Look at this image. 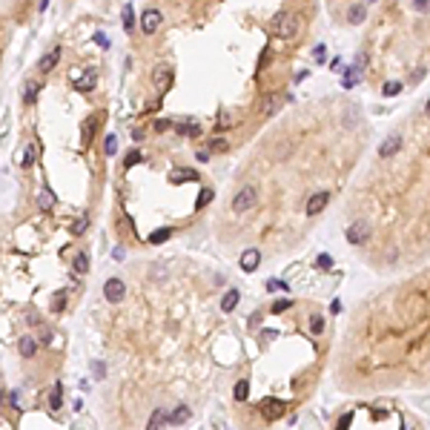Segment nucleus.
<instances>
[{
    "mask_svg": "<svg viewBox=\"0 0 430 430\" xmlns=\"http://www.w3.org/2000/svg\"><path fill=\"white\" fill-rule=\"evenodd\" d=\"M238 299H241V296H238V290H229L227 296L221 299V310H224V313H232V310H235V304H238Z\"/></svg>",
    "mask_w": 430,
    "mask_h": 430,
    "instance_id": "17",
    "label": "nucleus"
},
{
    "mask_svg": "<svg viewBox=\"0 0 430 430\" xmlns=\"http://www.w3.org/2000/svg\"><path fill=\"white\" fill-rule=\"evenodd\" d=\"M281 104H284V95L281 92H275V95H267L261 101V115L264 118H270V115H275L281 109Z\"/></svg>",
    "mask_w": 430,
    "mask_h": 430,
    "instance_id": "8",
    "label": "nucleus"
},
{
    "mask_svg": "<svg viewBox=\"0 0 430 430\" xmlns=\"http://www.w3.org/2000/svg\"><path fill=\"white\" fill-rule=\"evenodd\" d=\"M115 150H118V138L106 135V155H115Z\"/></svg>",
    "mask_w": 430,
    "mask_h": 430,
    "instance_id": "34",
    "label": "nucleus"
},
{
    "mask_svg": "<svg viewBox=\"0 0 430 430\" xmlns=\"http://www.w3.org/2000/svg\"><path fill=\"white\" fill-rule=\"evenodd\" d=\"M316 264L321 267V270H333V258H330L327 253H321V255H318V258H316Z\"/></svg>",
    "mask_w": 430,
    "mask_h": 430,
    "instance_id": "31",
    "label": "nucleus"
},
{
    "mask_svg": "<svg viewBox=\"0 0 430 430\" xmlns=\"http://www.w3.org/2000/svg\"><path fill=\"white\" fill-rule=\"evenodd\" d=\"M132 26H135V15H132V6H126V9H123V29L129 32Z\"/></svg>",
    "mask_w": 430,
    "mask_h": 430,
    "instance_id": "30",
    "label": "nucleus"
},
{
    "mask_svg": "<svg viewBox=\"0 0 430 430\" xmlns=\"http://www.w3.org/2000/svg\"><path fill=\"white\" fill-rule=\"evenodd\" d=\"M83 229H86V215H83L78 224H75V232H83Z\"/></svg>",
    "mask_w": 430,
    "mask_h": 430,
    "instance_id": "42",
    "label": "nucleus"
},
{
    "mask_svg": "<svg viewBox=\"0 0 430 430\" xmlns=\"http://www.w3.org/2000/svg\"><path fill=\"white\" fill-rule=\"evenodd\" d=\"M364 18H367V9H364V3H353L350 9H347V23H353V26L364 23Z\"/></svg>",
    "mask_w": 430,
    "mask_h": 430,
    "instance_id": "11",
    "label": "nucleus"
},
{
    "mask_svg": "<svg viewBox=\"0 0 430 430\" xmlns=\"http://www.w3.org/2000/svg\"><path fill=\"white\" fill-rule=\"evenodd\" d=\"M35 350H37L35 339H32V336H23V339H20V356H23V359H32Z\"/></svg>",
    "mask_w": 430,
    "mask_h": 430,
    "instance_id": "15",
    "label": "nucleus"
},
{
    "mask_svg": "<svg viewBox=\"0 0 430 430\" xmlns=\"http://www.w3.org/2000/svg\"><path fill=\"white\" fill-rule=\"evenodd\" d=\"M350 421H353V416H350V413H347V416H342V421H339V427H347Z\"/></svg>",
    "mask_w": 430,
    "mask_h": 430,
    "instance_id": "43",
    "label": "nucleus"
},
{
    "mask_svg": "<svg viewBox=\"0 0 430 430\" xmlns=\"http://www.w3.org/2000/svg\"><path fill=\"white\" fill-rule=\"evenodd\" d=\"M161 20H164V15H161L158 9H147L144 15H140V29H144L147 35H152V32H158L161 29Z\"/></svg>",
    "mask_w": 430,
    "mask_h": 430,
    "instance_id": "3",
    "label": "nucleus"
},
{
    "mask_svg": "<svg viewBox=\"0 0 430 430\" xmlns=\"http://www.w3.org/2000/svg\"><path fill=\"white\" fill-rule=\"evenodd\" d=\"M258 261H261V253H258V250H247V253H241V270L244 272L258 270Z\"/></svg>",
    "mask_w": 430,
    "mask_h": 430,
    "instance_id": "10",
    "label": "nucleus"
},
{
    "mask_svg": "<svg viewBox=\"0 0 430 430\" xmlns=\"http://www.w3.org/2000/svg\"><path fill=\"white\" fill-rule=\"evenodd\" d=\"M37 95V83H29L26 86V92H23V101H26V104H32V98Z\"/></svg>",
    "mask_w": 430,
    "mask_h": 430,
    "instance_id": "36",
    "label": "nucleus"
},
{
    "mask_svg": "<svg viewBox=\"0 0 430 430\" xmlns=\"http://www.w3.org/2000/svg\"><path fill=\"white\" fill-rule=\"evenodd\" d=\"M189 419V407H186V404H181V407H175V410L169 413V424H181V421H186Z\"/></svg>",
    "mask_w": 430,
    "mask_h": 430,
    "instance_id": "16",
    "label": "nucleus"
},
{
    "mask_svg": "<svg viewBox=\"0 0 430 430\" xmlns=\"http://www.w3.org/2000/svg\"><path fill=\"white\" fill-rule=\"evenodd\" d=\"M46 6H49V0H40V6H37V9H40V12H43V9H46Z\"/></svg>",
    "mask_w": 430,
    "mask_h": 430,
    "instance_id": "44",
    "label": "nucleus"
},
{
    "mask_svg": "<svg viewBox=\"0 0 430 430\" xmlns=\"http://www.w3.org/2000/svg\"><path fill=\"white\" fill-rule=\"evenodd\" d=\"M261 413H264V419L275 421L281 413H284V402H278V399H264V402H261Z\"/></svg>",
    "mask_w": 430,
    "mask_h": 430,
    "instance_id": "7",
    "label": "nucleus"
},
{
    "mask_svg": "<svg viewBox=\"0 0 430 430\" xmlns=\"http://www.w3.org/2000/svg\"><path fill=\"white\" fill-rule=\"evenodd\" d=\"M169 235H172V229H169V227H161V229H155V232L150 235V244H164Z\"/></svg>",
    "mask_w": 430,
    "mask_h": 430,
    "instance_id": "19",
    "label": "nucleus"
},
{
    "mask_svg": "<svg viewBox=\"0 0 430 430\" xmlns=\"http://www.w3.org/2000/svg\"><path fill=\"white\" fill-rule=\"evenodd\" d=\"M359 78H361V69H356V66H353V69H347V72H344L342 86H344V89H353L356 83H359Z\"/></svg>",
    "mask_w": 430,
    "mask_h": 430,
    "instance_id": "18",
    "label": "nucleus"
},
{
    "mask_svg": "<svg viewBox=\"0 0 430 430\" xmlns=\"http://www.w3.org/2000/svg\"><path fill=\"white\" fill-rule=\"evenodd\" d=\"M367 238H370V227L364 221H356L353 227H347V241L350 244H367Z\"/></svg>",
    "mask_w": 430,
    "mask_h": 430,
    "instance_id": "6",
    "label": "nucleus"
},
{
    "mask_svg": "<svg viewBox=\"0 0 430 430\" xmlns=\"http://www.w3.org/2000/svg\"><path fill=\"white\" fill-rule=\"evenodd\" d=\"M210 201H212V189H201V195H198V201H195V210H201V207H207Z\"/></svg>",
    "mask_w": 430,
    "mask_h": 430,
    "instance_id": "29",
    "label": "nucleus"
},
{
    "mask_svg": "<svg viewBox=\"0 0 430 430\" xmlns=\"http://www.w3.org/2000/svg\"><path fill=\"white\" fill-rule=\"evenodd\" d=\"M104 296H106V301H112V304H121L123 296H126V287H123V281L109 278V281H106V287H104Z\"/></svg>",
    "mask_w": 430,
    "mask_h": 430,
    "instance_id": "5",
    "label": "nucleus"
},
{
    "mask_svg": "<svg viewBox=\"0 0 430 430\" xmlns=\"http://www.w3.org/2000/svg\"><path fill=\"white\" fill-rule=\"evenodd\" d=\"M290 304H293L290 299H278V301H275V304H272V313L278 316V313H284V310H290Z\"/></svg>",
    "mask_w": 430,
    "mask_h": 430,
    "instance_id": "32",
    "label": "nucleus"
},
{
    "mask_svg": "<svg viewBox=\"0 0 430 430\" xmlns=\"http://www.w3.org/2000/svg\"><path fill=\"white\" fill-rule=\"evenodd\" d=\"M232 396H235L238 402H244L247 396H250V381H244V378H241V381L235 385V390H232Z\"/></svg>",
    "mask_w": 430,
    "mask_h": 430,
    "instance_id": "22",
    "label": "nucleus"
},
{
    "mask_svg": "<svg viewBox=\"0 0 430 430\" xmlns=\"http://www.w3.org/2000/svg\"><path fill=\"white\" fill-rule=\"evenodd\" d=\"M327 201H330V195H327V193L313 195V198H310V204H307V215H318V212L327 207Z\"/></svg>",
    "mask_w": 430,
    "mask_h": 430,
    "instance_id": "13",
    "label": "nucleus"
},
{
    "mask_svg": "<svg viewBox=\"0 0 430 430\" xmlns=\"http://www.w3.org/2000/svg\"><path fill=\"white\" fill-rule=\"evenodd\" d=\"M49 404H52L55 410H61V404H63V387H61V381H58V385H55L52 396H49Z\"/></svg>",
    "mask_w": 430,
    "mask_h": 430,
    "instance_id": "20",
    "label": "nucleus"
},
{
    "mask_svg": "<svg viewBox=\"0 0 430 430\" xmlns=\"http://www.w3.org/2000/svg\"><path fill=\"white\" fill-rule=\"evenodd\" d=\"M207 150H210V152H215V150H227V140H224V138H212Z\"/></svg>",
    "mask_w": 430,
    "mask_h": 430,
    "instance_id": "35",
    "label": "nucleus"
},
{
    "mask_svg": "<svg viewBox=\"0 0 430 430\" xmlns=\"http://www.w3.org/2000/svg\"><path fill=\"white\" fill-rule=\"evenodd\" d=\"M32 158H35V147H26V155H23V161H20V164H23V167H29V164H32Z\"/></svg>",
    "mask_w": 430,
    "mask_h": 430,
    "instance_id": "38",
    "label": "nucleus"
},
{
    "mask_svg": "<svg viewBox=\"0 0 430 430\" xmlns=\"http://www.w3.org/2000/svg\"><path fill=\"white\" fill-rule=\"evenodd\" d=\"M310 327H313V333H321V330H324V321H321V316L313 318V324H310Z\"/></svg>",
    "mask_w": 430,
    "mask_h": 430,
    "instance_id": "40",
    "label": "nucleus"
},
{
    "mask_svg": "<svg viewBox=\"0 0 430 430\" xmlns=\"http://www.w3.org/2000/svg\"><path fill=\"white\" fill-rule=\"evenodd\" d=\"M255 186H244V189H238L235 193V198H232V210L235 212H247L250 207L255 204Z\"/></svg>",
    "mask_w": 430,
    "mask_h": 430,
    "instance_id": "2",
    "label": "nucleus"
},
{
    "mask_svg": "<svg viewBox=\"0 0 430 430\" xmlns=\"http://www.w3.org/2000/svg\"><path fill=\"white\" fill-rule=\"evenodd\" d=\"M399 150H402V135H390V138L378 147V155H381V158H393Z\"/></svg>",
    "mask_w": 430,
    "mask_h": 430,
    "instance_id": "9",
    "label": "nucleus"
},
{
    "mask_svg": "<svg viewBox=\"0 0 430 430\" xmlns=\"http://www.w3.org/2000/svg\"><path fill=\"white\" fill-rule=\"evenodd\" d=\"M267 290L284 293V290H290V284H287V281H278V278H270V281H267Z\"/></svg>",
    "mask_w": 430,
    "mask_h": 430,
    "instance_id": "26",
    "label": "nucleus"
},
{
    "mask_svg": "<svg viewBox=\"0 0 430 430\" xmlns=\"http://www.w3.org/2000/svg\"><path fill=\"white\" fill-rule=\"evenodd\" d=\"M413 9L421 12V15H427V12H430V0H413Z\"/></svg>",
    "mask_w": 430,
    "mask_h": 430,
    "instance_id": "33",
    "label": "nucleus"
},
{
    "mask_svg": "<svg viewBox=\"0 0 430 430\" xmlns=\"http://www.w3.org/2000/svg\"><path fill=\"white\" fill-rule=\"evenodd\" d=\"M95 43H98V46H104V49H109V40H106L104 32H98V35H95Z\"/></svg>",
    "mask_w": 430,
    "mask_h": 430,
    "instance_id": "41",
    "label": "nucleus"
},
{
    "mask_svg": "<svg viewBox=\"0 0 430 430\" xmlns=\"http://www.w3.org/2000/svg\"><path fill=\"white\" fill-rule=\"evenodd\" d=\"M144 161V155H140L138 150H132L129 155H126V161H123V169H129V167H135V164H140Z\"/></svg>",
    "mask_w": 430,
    "mask_h": 430,
    "instance_id": "27",
    "label": "nucleus"
},
{
    "mask_svg": "<svg viewBox=\"0 0 430 430\" xmlns=\"http://www.w3.org/2000/svg\"><path fill=\"white\" fill-rule=\"evenodd\" d=\"M95 80H98V72L95 69H86L78 80H75V86H78L80 92H89V89H95Z\"/></svg>",
    "mask_w": 430,
    "mask_h": 430,
    "instance_id": "14",
    "label": "nucleus"
},
{
    "mask_svg": "<svg viewBox=\"0 0 430 430\" xmlns=\"http://www.w3.org/2000/svg\"><path fill=\"white\" fill-rule=\"evenodd\" d=\"M72 267H75V272H86V270H89L86 253H78V255H75V264H72Z\"/></svg>",
    "mask_w": 430,
    "mask_h": 430,
    "instance_id": "25",
    "label": "nucleus"
},
{
    "mask_svg": "<svg viewBox=\"0 0 430 430\" xmlns=\"http://www.w3.org/2000/svg\"><path fill=\"white\" fill-rule=\"evenodd\" d=\"M167 419H169V413L164 410V407H158V410H155V413L150 416V427H161V424H164Z\"/></svg>",
    "mask_w": 430,
    "mask_h": 430,
    "instance_id": "21",
    "label": "nucleus"
},
{
    "mask_svg": "<svg viewBox=\"0 0 430 430\" xmlns=\"http://www.w3.org/2000/svg\"><path fill=\"white\" fill-rule=\"evenodd\" d=\"M49 207H52V195L40 193V210H49Z\"/></svg>",
    "mask_w": 430,
    "mask_h": 430,
    "instance_id": "39",
    "label": "nucleus"
},
{
    "mask_svg": "<svg viewBox=\"0 0 430 430\" xmlns=\"http://www.w3.org/2000/svg\"><path fill=\"white\" fill-rule=\"evenodd\" d=\"M381 92H385V98H396L399 92H402V83H399V80H387Z\"/></svg>",
    "mask_w": 430,
    "mask_h": 430,
    "instance_id": "23",
    "label": "nucleus"
},
{
    "mask_svg": "<svg viewBox=\"0 0 430 430\" xmlns=\"http://www.w3.org/2000/svg\"><path fill=\"white\" fill-rule=\"evenodd\" d=\"M181 132H184V135H198V123H184V126H181Z\"/></svg>",
    "mask_w": 430,
    "mask_h": 430,
    "instance_id": "37",
    "label": "nucleus"
},
{
    "mask_svg": "<svg viewBox=\"0 0 430 430\" xmlns=\"http://www.w3.org/2000/svg\"><path fill=\"white\" fill-rule=\"evenodd\" d=\"M424 115H427V118H430V101H427V106H424Z\"/></svg>",
    "mask_w": 430,
    "mask_h": 430,
    "instance_id": "45",
    "label": "nucleus"
},
{
    "mask_svg": "<svg viewBox=\"0 0 430 430\" xmlns=\"http://www.w3.org/2000/svg\"><path fill=\"white\" fill-rule=\"evenodd\" d=\"M58 61H61V49H52V52H46L43 58H40L37 69H40V72L46 75V72H52V69H55V63H58Z\"/></svg>",
    "mask_w": 430,
    "mask_h": 430,
    "instance_id": "12",
    "label": "nucleus"
},
{
    "mask_svg": "<svg viewBox=\"0 0 430 430\" xmlns=\"http://www.w3.org/2000/svg\"><path fill=\"white\" fill-rule=\"evenodd\" d=\"M175 181H198V172L195 169H181V172H175Z\"/></svg>",
    "mask_w": 430,
    "mask_h": 430,
    "instance_id": "28",
    "label": "nucleus"
},
{
    "mask_svg": "<svg viewBox=\"0 0 430 430\" xmlns=\"http://www.w3.org/2000/svg\"><path fill=\"white\" fill-rule=\"evenodd\" d=\"M299 29H301V23H299L296 12H284V15H278V18L272 20V32L278 37H284V40H293V37L299 35Z\"/></svg>",
    "mask_w": 430,
    "mask_h": 430,
    "instance_id": "1",
    "label": "nucleus"
},
{
    "mask_svg": "<svg viewBox=\"0 0 430 430\" xmlns=\"http://www.w3.org/2000/svg\"><path fill=\"white\" fill-rule=\"evenodd\" d=\"M169 86H172V69L167 63H161V66H155V89H158V95H167Z\"/></svg>",
    "mask_w": 430,
    "mask_h": 430,
    "instance_id": "4",
    "label": "nucleus"
},
{
    "mask_svg": "<svg viewBox=\"0 0 430 430\" xmlns=\"http://www.w3.org/2000/svg\"><path fill=\"white\" fill-rule=\"evenodd\" d=\"M95 118H86V121H83V138H80V144H83V147H86L89 144V138H92V129H95Z\"/></svg>",
    "mask_w": 430,
    "mask_h": 430,
    "instance_id": "24",
    "label": "nucleus"
}]
</instances>
